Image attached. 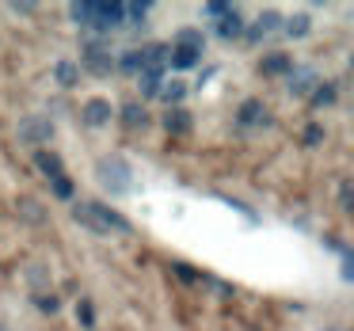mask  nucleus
<instances>
[{
	"label": "nucleus",
	"instance_id": "1",
	"mask_svg": "<svg viewBox=\"0 0 354 331\" xmlns=\"http://www.w3.org/2000/svg\"><path fill=\"white\" fill-rule=\"evenodd\" d=\"M73 217H77L80 225H88V229H95V232H111V229L130 232V221H126L122 214H115L111 206H100V202H77V206H73Z\"/></svg>",
	"mask_w": 354,
	"mask_h": 331
},
{
	"label": "nucleus",
	"instance_id": "2",
	"mask_svg": "<svg viewBox=\"0 0 354 331\" xmlns=\"http://www.w3.org/2000/svg\"><path fill=\"white\" fill-rule=\"evenodd\" d=\"M100 183L107 187L111 194H122V191H130V164L126 160H118V156H107V160H100Z\"/></svg>",
	"mask_w": 354,
	"mask_h": 331
},
{
	"label": "nucleus",
	"instance_id": "3",
	"mask_svg": "<svg viewBox=\"0 0 354 331\" xmlns=\"http://www.w3.org/2000/svg\"><path fill=\"white\" fill-rule=\"evenodd\" d=\"M84 69H92L95 77H107V73L115 69V57H111L107 42H92V46H84Z\"/></svg>",
	"mask_w": 354,
	"mask_h": 331
},
{
	"label": "nucleus",
	"instance_id": "4",
	"mask_svg": "<svg viewBox=\"0 0 354 331\" xmlns=\"http://www.w3.org/2000/svg\"><path fill=\"white\" fill-rule=\"evenodd\" d=\"M19 138L24 141H50L54 138V126H50V118H24L19 122Z\"/></svg>",
	"mask_w": 354,
	"mask_h": 331
},
{
	"label": "nucleus",
	"instance_id": "5",
	"mask_svg": "<svg viewBox=\"0 0 354 331\" xmlns=\"http://www.w3.org/2000/svg\"><path fill=\"white\" fill-rule=\"evenodd\" d=\"M122 23V4H95V16H92V27L100 31H111V27Z\"/></svg>",
	"mask_w": 354,
	"mask_h": 331
},
{
	"label": "nucleus",
	"instance_id": "6",
	"mask_svg": "<svg viewBox=\"0 0 354 331\" xmlns=\"http://www.w3.org/2000/svg\"><path fill=\"white\" fill-rule=\"evenodd\" d=\"M313 84H320L313 69H290V92L293 95H313Z\"/></svg>",
	"mask_w": 354,
	"mask_h": 331
},
{
	"label": "nucleus",
	"instance_id": "7",
	"mask_svg": "<svg viewBox=\"0 0 354 331\" xmlns=\"http://www.w3.org/2000/svg\"><path fill=\"white\" fill-rule=\"evenodd\" d=\"M80 115H84L88 126H103V122L111 118V103H107V100H88Z\"/></svg>",
	"mask_w": 354,
	"mask_h": 331
},
{
	"label": "nucleus",
	"instance_id": "8",
	"mask_svg": "<svg viewBox=\"0 0 354 331\" xmlns=\"http://www.w3.org/2000/svg\"><path fill=\"white\" fill-rule=\"evenodd\" d=\"M217 35H221V39H236V35H244V19H240L236 8H229V12L221 16V23H217Z\"/></svg>",
	"mask_w": 354,
	"mask_h": 331
},
{
	"label": "nucleus",
	"instance_id": "9",
	"mask_svg": "<svg viewBox=\"0 0 354 331\" xmlns=\"http://www.w3.org/2000/svg\"><path fill=\"white\" fill-rule=\"evenodd\" d=\"M35 164H39V171H46V179H57V176H65V168H62V156L57 153H35Z\"/></svg>",
	"mask_w": 354,
	"mask_h": 331
},
{
	"label": "nucleus",
	"instance_id": "10",
	"mask_svg": "<svg viewBox=\"0 0 354 331\" xmlns=\"http://www.w3.org/2000/svg\"><path fill=\"white\" fill-rule=\"evenodd\" d=\"M278 23H282V19H278V12H263V16L255 19V27H252V31H248V39H252V42H259L263 35L278 31Z\"/></svg>",
	"mask_w": 354,
	"mask_h": 331
},
{
	"label": "nucleus",
	"instance_id": "11",
	"mask_svg": "<svg viewBox=\"0 0 354 331\" xmlns=\"http://www.w3.org/2000/svg\"><path fill=\"white\" fill-rule=\"evenodd\" d=\"M259 69L267 73V77H278V73H290L293 69V57L290 54H270V57H263V62H259Z\"/></svg>",
	"mask_w": 354,
	"mask_h": 331
},
{
	"label": "nucleus",
	"instance_id": "12",
	"mask_svg": "<svg viewBox=\"0 0 354 331\" xmlns=\"http://www.w3.org/2000/svg\"><path fill=\"white\" fill-rule=\"evenodd\" d=\"M240 122H244V126H259V122H267V107H263L259 100H248L244 107H240Z\"/></svg>",
	"mask_w": 354,
	"mask_h": 331
},
{
	"label": "nucleus",
	"instance_id": "13",
	"mask_svg": "<svg viewBox=\"0 0 354 331\" xmlns=\"http://www.w3.org/2000/svg\"><path fill=\"white\" fill-rule=\"evenodd\" d=\"M164 126H168V133H187L191 130V118H187L183 107H171L168 115H164Z\"/></svg>",
	"mask_w": 354,
	"mask_h": 331
},
{
	"label": "nucleus",
	"instance_id": "14",
	"mask_svg": "<svg viewBox=\"0 0 354 331\" xmlns=\"http://www.w3.org/2000/svg\"><path fill=\"white\" fill-rule=\"evenodd\" d=\"M176 46H187V50H206V39H202V31H194V27H187V31L176 35Z\"/></svg>",
	"mask_w": 354,
	"mask_h": 331
},
{
	"label": "nucleus",
	"instance_id": "15",
	"mask_svg": "<svg viewBox=\"0 0 354 331\" xmlns=\"http://www.w3.org/2000/svg\"><path fill=\"white\" fill-rule=\"evenodd\" d=\"M118 69L122 73H133V77H141L145 73V62H141V50H126L122 62H118Z\"/></svg>",
	"mask_w": 354,
	"mask_h": 331
},
{
	"label": "nucleus",
	"instance_id": "16",
	"mask_svg": "<svg viewBox=\"0 0 354 331\" xmlns=\"http://www.w3.org/2000/svg\"><path fill=\"white\" fill-rule=\"evenodd\" d=\"M156 95H160L164 103H179V100L187 95V84H183V80H171V84H164Z\"/></svg>",
	"mask_w": 354,
	"mask_h": 331
},
{
	"label": "nucleus",
	"instance_id": "17",
	"mask_svg": "<svg viewBox=\"0 0 354 331\" xmlns=\"http://www.w3.org/2000/svg\"><path fill=\"white\" fill-rule=\"evenodd\" d=\"M54 77H57V84H62V88H73V84H77V77H80V73H77V65L62 62V65L54 69Z\"/></svg>",
	"mask_w": 354,
	"mask_h": 331
},
{
	"label": "nucleus",
	"instance_id": "18",
	"mask_svg": "<svg viewBox=\"0 0 354 331\" xmlns=\"http://www.w3.org/2000/svg\"><path fill=\"white\" fill-rule=\"evenodd\" d=\"M122 122H126V126H145V107H138V103H126V107H122Z\"/></svg>",
	"mask_w": 354,
	"mask_h": 331
},
{
	"label": "nucleus",
	"instance_id": "19",
	"mask_svg": "<svg viewBox=\"0 0 354 331\" xmlns=\"http://www.w3.org/2000/svg\"><path fill=\"white\" fill-rule=\"evenodd\" d=\"M138 84H141V95H156L160 92V73H141Z\"/></svg>",
	"mask_w": 354,
	"mask_h": 331
},
{
	"label": "nucleus",
	"instance_id": "20",
	"mask_svg": "<svg viewBox=\"0 0 354 331\" xmlns=\"http://www.w3.org/2000/svg\"><path fill=\"white\" fill-rule=\"evenodd\" d=\"M73 19H77L80 27H92V16H95V4H73Z\"/></svg>",
	"mask_w": 354,
	"mask_h": 331
},
{
	"label": "nucleus",
	"instance_id": "21",
	"mask_svg": "<svg viewBox=\"0 0 354 331\" xmlns=\"http://www.w3.org/2000/svg\"><path fill=\"white\" fill-rule=\"evenodd\" d=\"M50 191H54V198H62V202H69V198H73V183H69L65 176L50 179Z\"/></svg>",
	"mask_w": 354,
	"mask_h": 331
},
{
	"label": "nucleus",
	"instance_id": "22",
	"mask_svg": "<svg viewBox=\"0 0 354 331\" xmlns=\"http://www.w3.org/2000/svg\"><path fill=\"white\" fill-rule=\"evenodd\" d=\"M122 16L130 19L133 27H141V19L149 16V4H122Z\"/></svg>",
	"mask_w": 354,
	"mask_h": 331
},
{
	"label": "nucleus",
	"instance_id": "23",
	"mask_svg": "<svg viewBox=\"0 0 354 331\" xmlns=\"http://www.w3.org/2000/svg\"><path fill=\"white\" fill-rule=\"evenodd\" d=\"M286 31H290L293 39H301V35H308V16H293L290 23H286Z\"/></svg>",
	"mask_w": 354,
	"mask_h": 331
},
{
	"label": "nucleus",
	"instance_id": "24",
	"mask_svg": "<svg viewBox=\"0 0 354 331\" xmlns=\"http://www.w3.org/2000/svg\"><path fill=\"white\" fill-rule=\"evenodd\" d=\"M331 100H335V88H331V84L313 88V103H331Z\"/></svg>",
	"mask_w": 354,
	"mask_h": 331
},
{
	"label": "nucleus",
	"instance_id": "25",
	"mask_svg": "<svg viewBox=\"0 0 354 331\" xmlns=\"http://www.w3.org/2000/svg\"><path fill=\"white\" fill-rule=\"evenodd\" d=\"M320 141H324V130H320V126H308V130H305V145H320Z\"/></svg>",
	"mask_w": 354,
	"mask_h": 331
},
{
	"label": "nucleus",
	"instance_id": "26",
	"mask_svg": "<svg viewBox=\"0 0 354 331\" xmlns=\"http://www.w3.org/2000/svg\"><path fill=\"white\" fill-rule=\"evenodd\" d=\"M39 308H42V312H57V297H54V293H42Z\"/></svg>",
	"mask_w": 354,
	"mask_h": 331
},
{
	"label": "nucleus",
	"instance_id": "27",
	"mask_svg": "<svg viewBox=\"0 0 354 331\" xmlns=\"http://www.w3.org/2000/svg\"><path fill=\"white\" fill-rule=\"evenodd\" d=\"M77 316H80V323H84V328H92V305H88V301H80Z\"/></svg>",
	"mask_w": 354,
	"mask_h": 331
},
{
	"label": "nucleus",
	"instance_id": "28",
	"mask_svg": "<svg viewBox=\"0 0 354 331\" xmlns=\"http://www.w3.org/2000/svg\"><path fill=\"white\" fill-rule=\"evenodd\" d=\"M225 12H229V4H206V16L209 19H221Z\"/></svg>",
	"mask_w": 354,
	"mask_h": 331
}]
</instances>
